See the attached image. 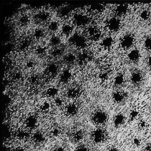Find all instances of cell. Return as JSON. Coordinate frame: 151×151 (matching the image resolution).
Returning a JSON list of instances; mask_svg holds the SVG:
<instances>
[{
	"instance_id": "1",
	"label": "cell",
	"mask_w": 151,
	"mask_h": 151,
	"mask_svg": "<svg viewBox=\"0 0 151 151\" xmlns=\"http://www.w3.org/2000/svg\"><path fill=\"white\" fill-rule=\"evenodd\" d=\"M71 21L76 27L86 28L90 25L91 15L87 11H77L72 14Z\"/></svg>"
},
{
	"instance_id": "2",
	"label": "cell",
	"mask_w": 151,
	"mask_h": 151,
	"mask_svg": "<svg viewBox=\"0 0 151 151\" xmlns=\"http://www.w3.org/2000/svg\"><path fill=\"white\" fill-rule=\"evenodd\" d=\"M88 41L85 34L80 32H74L68 38L71 45L80 50H84L87 47Z\"/></svg>"
},
{
	"instance_id": "3",
	"label": "cell",
	"mask_w": 151,
	"mask_h": 151,
	"mask_svg": "<svg viewBox=\"0 0 151 151\" xmlns=\"http://www.w3.org/2000/svg\"><path fill=\"white\" fill-rule=\"evenodd\" d=\"M85 35L88 40L93 42L100 41L101 39V30L97 25H89L86 28Z\"/></svg>"
},
{
	"instance_id": "4",
	"label": "cell",
	"mask_w": 151,
	"mask_h": 151,
	"mask_svg": "<svg viewBox=\"0 0 151 151\" xmlns=\"http://www.w3.org/2000/svg\"><path fill=\"white\" fill-rule=\"evenodd\" d=\"M91 119L92 122L98 126H101L106 124L109 119V115L106 111L103 110H97L91 114Z\"/></svg>"
},
{
	"instance_id": "5",
	"label": "cell",
	"mask_w": 151,
	"mask_h": 151,
	"mask_svg": "<svg viewBox=\"0 0 151 151\" xmlns=\"http://www.w3.org/2000/svg\"><path fill=\"white\" fill-rule=\"evenodd\" d=\"M33 19L38 24H45L46 25L51 19V14L47 9H38L34 14Z\"/></svg>"
},
{
	"instance_id": "6",
	"label": "cell",
	"mask_w": 151,
	"mask_h": 151,
	"mask_svg": "<svg viewBox=\"0 0 151 151\" xmlns=\"http://www.w3.org/2000/svg\"><path fill=\"white\" fill-rule=\"evenodd\" d=\"M106 27L110 32H116L120 29L121 21L117 17H111L106 21Z\"/></svg>"
},
{
	"instance_id": "7",
	"label": "cell",
	"mask_w": 151,
	"mask_h": 151,
	"mask_svg": "<svg viewBox=\"0 0 151 151\" xmlns=\"http://www.w3.org/2000/svg\"><path fill=\"white\" fill-rule=\"evenodd\" d=\"M76 27L71 21H66L61 24L60 29V35L61 37H68V38L74 33V28Z\"/></svg>"
},
{
	"instance_id": "8",
	"label": "cell",
	"mask_w": 151,
	"mask_h": 151,
	"mask_svg": "<svg viewBox=\"0 0 151 151\" xmlns=\"http://www.w3.org/2000/svg\"><path fill=\"white\" fill-rule=\"evenodd\" d=\"M24 124L27 130L34 129L38 124V118L35 114L30 113L24 119Z\"/></svg>"
},
{
	"instance_id": "9",
	"label": "cell",
	"mask_w": 151,
	"mask_h": 151,
	"mask_svg": "<svg viewBox=\"0 0 151 151\" xmlns=\"http://www.w3.org/2000/svg\"><path fill=\"white\" fill-rule=\"evenodd\" d=\"M91 138L94 143H101L106 138V133L104 129L98 127L92 131L91 133Z\"/></svg>"
},
{
	"instance_id": "10",
	"label": "cell",
	"mask_w": 151,
	"mask_h": 151,
	"mask_svg": "<svg viewBox=\"0 0 151 151\" xmlns=\"http://www.w3.org/2000/svg\"><path fill=\"white\" fill-rule=\"evenodd\" d=\"M79 106L74 101L67 103L63 109L64 113L68 117H74L79 112Z\"/></svg>"
},
{
	"instance_id": "11",
	"label": "cell",
	"mask_w": 151,
	"mask_h": 151,
	"mask_svg": "<svg viewBox=\"0 0 151 151\" xmlns=\"http://www.w3.org/2000/svg\"><path fill=\"white\" fill-rule=\"evenodd\" d=\"M114 44V40L111 35H106L102 38L99 43V47L101 50L108 51L111 50Z\"/></svg>"
},
{
	"instance_id": "12",
	"label": "cell",
	"mask_w": 151,
	"mask_h": 151,
	"mask_svg": "<svg viewBox=\"0 0 151 151\" xmlns=\"http://www.w3.org/2000/svg\"><path fill=\"white\" fill-rule=\"evenodd\" d=\"M106 10V6L103 4H93L88 6L87 12L90 15H100Z\"/></svg>"
},
{
	"instance_id": "13",
	"label": "cell",
	"mask_w": 151,
	"mask_h": 151,
	"mask_svg": "<svg viewBox=\"0 0 151 151\" xmlns=\"http://www.w3.org/2000/svg\"><path fill=\"white\" fill-rule=\"evenodd\" d=\"M61 24L57 19H51L50 21L45 25V29L47 32L52 34H57L56 32L60 31Z\"/></svg>"
},
{
	"instance_id": "14",
	"label": "cell",
	"mask_w": 151,
	"mask_h": 151,
	"mask_svg": "<svg viewBox=\"0 0 151 151\" xmlns=\"http://www.w3.org/2000/svg\"><path fill=\"white\" fill-rule=\"evenodd\" d=\"M73 73L69 68H65L61 71L58 76L59 81L62 84L68 83L73 78Z\"/></svg>"
},
{
	"instance_id": "15",
	"label": "cell",
	"mask_w": 151,
	"mask_h": 151,
	"mask_svg": "<svg viewBox=\"0 0 151 151\" xmlns=\"http://www.w3.org/2000/svg\"><path fill=\"white\" fill-rule=\"evenodd\" d=\"M134 37L130 34H127L122 37L120 40V46L123 50L130 48L134 44Z\"/></svg>"
},
{
	"instance_id": "16",
	"label": "cell",
	"mask_w": 151,
	"mask_h": 151,
	"mask_svg": "<svg viewBox=\"0 0 151 151\" xmlns=\"http://www.w3.org/2000/svg\"><path fill=\"white\" fill-rule=\"evenodd\" d=\"M81 94V90L77 86H71L65 91V96L71 100H74L78 98Z\"/></svg>"
},
{
	"instance_id": "17",
	"label": "cell",
	"mask_w": 151,
	"mask_h": 151,
	"mask_svg": "<svg viewBox=\"0 0 151 151\" xmlns=\"http://www.w3.org/2000/svg\"><path fill=\"white\" fill-rule=\"evenodd\" d=\"M53 106L52 101L48 99L44 100L41 101L38 106V110L42 114L49 113L52 109Z\"/></svg>"
},
{
	"instance_id": "18",
	"label": "cell",
	"mask_w": 151,
	"mask_h": 151,
	"mask_svg": "<svg viewBox=\"0 0 151 151\" xmlns=\"http://www.w3.org/2000/svg\"><path fill=\"white\" fill-rule=\"evenodd\" d=\"M59 70V66L57 63H51L48 64L46 67V75L50 78L54 77L56 76H58L60 73Z\"/></svg>"
},
{
	"instance_id": "19",
	"label": "cell",
	"mask_w": 151,
	"mask_h": 151,
	"mask_svg": "<svg viewBox=\"0 0 151 151\" xmlns=\"http://www.w3.org/2000/svg\"><path fill=\"white\" fill-rule=\"evenodd\" d=\"M47 32L46 29L42 28L41 26L37 27L32 31V38L36 41H41L45 38Z\"/></svg>"
},
{
	"instance_id": "20",
	"label": "cell",
	"mask_w": 151,
	"mask_h": 151,
	"mask_svg": "<svg viewBox=\"0 0 151 151\" xmlns=\"http://www.w3.org/2000/svg\"><path fill=\"white\" fill-rule=\"evenodd\" d=\"M60 90L57 86H55L54 85H51L48 86L45 91V94L46 97L50 100H53L59 95Z\"/></svg>"
},
{
	"instance_id": "21",
	"label": "cell",
	"mask_w": 151,
	"mask_h": 151,
	"mask_svg": "<svg viewBox=\"0 0 151 151\" xmlns=\"http://www.w3.org/2000/svg\"><path fill=\"white\" fill-rule=\"evenodd\" d=\"M48 43L51 48L60 47L62 43V37L60 34H52L48 39Z\"/></svg>"
},
{
	"instance_id": "22",
	"label": "cell",
	"mask_w": 151,
	"mask_h": 151,
	"mask_svg": "<svg viewBox=\"0 0 151 151\" xmlns=\"http://www.w3.org/2000/svg\"><path fill=\"white\" fill-rule=\"evenodd\" d=\"M113 10L115 16L119 18L127 14L129 11V6L127 4H119L114 7Z\"/></svg>"
},
{
	"instance_id": "23",
	"label": "cell",
	"mask_w": 151,
	"mask_h": 151,
	"mask_svg": "<svg viewBox=\"0 0 151 151\" xmlns=\"http://www.w3.org/2000/svg\"><path fill=\"white\" fill-rule=\"evenodd\" d=\"M31 139L33 143L37 145H40L44 143L45 140V137L42 132L36 131L32 134Z\"/></svg>"
},
{
	"instance_id": "24",
	"label": "cell",
	"mask_w": 151,
	"mask_h": 151,
	"mask_svg": "<svg viewBox=\"0 0 151 151\" xmlns=\"http://www.w3.org/2000/svg\"><path fill=\"white\" fill-rule=\"evenodd\" d=\"M63 62L68 65H71L77 61V55H75L73 52H69L65 54L63 56Z\"/></svg>"
},
{
	"instance_id": "25",
	"label": "cell",
	"mask_w": 151,
	"mask_h": 151,
	"mask_svg": "<svg viewBox=\"0 0 151 151\" xmlns=\"http://www.w3.org/2000/svg\"><path fill=\"white\" fill-rule=\"evenodd\" d=\"M51 101H52L53 107H55L57 109H61V108L64 109V106L67 103H65L64 99L60 96H57V97L52 100Z\"/></svg>"
},
{
	"instance_id": "26",
	"label": "cell",
	"mask_w": 151,
	"mask_h": 151,
	"mask_svg": "<svg viewBox=\"0 0 151 151\" xmlns=\"http://www.w3.org/2000/svg\"><path fill=\"white\" fill-rule=\"evenodd\" d=\"M125 122V117L122 113L116 114L113 120V123L115 127H119L122 126Z\"/></svg>"
},
{
	"instance_id": "27",
	"label": "cell",
	"mask_w": 151,
	"mask_h": 151,
	"mask_svg": "<svg viewBox=\"0 0 151 151\" xmlns=\"http://www.w3.org/2000/svg\"><path fill=\"white\" fill-rule=\"evenodd\" d=\"M113 101L117 104L122 103L125 98V94L121 91H116L113 92L111 96Z\"/></svg>"
},
{
	"instance_id": "28",
	"label": "cell",
	"mask_w": 151,
	"mask_h": 151,
	"mask_svg": "<svg viewBox=\"0 0 151 151\" xmlns=\"http://www.w3.org/2000/svg\"><path fill=\"white\" fill-rule=\"evenodd\" d=\"M110 78V74L108 70L101 71L98 74V79L102 83H106L109 81Z\"/></svg>"
},
{
	"instance_id": "29",
	"label": "cell",
	"mask_w": 151,
	"mask_h": 151,
	"mask_svg": "<svg viewBox=\"0 0 151 151\" xmlns=\"http://www.w3.org/2000/svg\"><path fill=\"white\" fill-rule=\"evenodd\" d=\"M18 24L21 27H27L31 22V17L29 15L27 14H22L19 16L18 18Z\"/></svg>"
},
{
	"instance_id": "30",
	"label": "cell",
	"mask_w": 151,
	"mask_h": 151,
	"mask_svg": "<svg viewBox=\"0 0 151 151\" xmlns=\"http://www.w3.org/2000/svg\"><path fill=\"white\" fill-rule=\"evenodd\" d=\"M84 135V132L82 130L77 129L72 132L71 134V138L74 142H78L83 139Z\"/></svg>"
},
{
	"instance_id": "31",
	"label": "cell",
	"mask_w": 151,
	"mask_h": 151,
	"mask_svg": "<svg viewBox=\"0 0 151 151\" xmlns=\"http://www.w3.org/2000/svg\"><path fill=\"white\" fill-rule=\"evenodd\" d=\"M50 54L52 58H54L63 57L64 55V49L61 47L52 48L50 51Z\"/></svg>"
},
{
	"instance_id": "32",
	"label": "cell",
	"mask_w": 151,
	"mask_h": 151,
	"mask_svg": "<svg viewBox=\"0 0 151 151\" xmlns=\"http://www.w3.org/2000/svg\"><path fill=\"white\" fill-rule=\"evenodd\" d=\"M34 51L37 56H43L47 52L48 48L44 44H39L35 47Z\"/></svg>"
},
{
	"instance_id": "33",
	"label": "cell",
	"mask_w": 151,
	"mask_h": 151,
	"mask_svg": "<svg viewBox=\"0 0 151 151\" xmlns=\"http://www.w3.org/2000/svg\"><path fill=\"white\" fill-rule=\"evenodd\" d=\"M140 57V51L137 49L132 50L127 55L128 59L132 62H136L139 60Z\"/></svg>"
},
{
	"instance_id": "34",
	"label": "cell",
	"mask_w": 151,
	"mask_h": 151,
	"mask_svg": "<svg viewBox=\"0 0 151 151\" xmlns=\"http://www.w3.org/2000/svg\"><path fill=\"white\" fill-rule=\"evenodd\" d=\"M142 74L139 71H134L132 73L130 76V80L132 83L134 84H138L142 81Z\"/></svg>"
},
{
	"instance_id": "35",
	"label": "cell",
	"mask_w": 151,
	"mask_h": 151,
	"mask_svg": "<svg viewBox=\"0 0 151 151\" xmlns=\"http://www.w3.org/2000/svg\"><path fill=\"white\" fill-rule=\"evenodd\" d=\"M124 82V77L121 73L117 74L113 78V84L114 86L119 87L123 84Z\"/></svg>"
},
{
	"instance_id": "36",
	"label": "cell",
	"mask_w": 151,
	"mask_h": 151,
	"mask_svg": "<svg viewBox=\"0 0 151 151\" xmlns=\"http://www.w3.org/2000/svg\"><path fill=\"white\" fill-rule=\"evenodd\" d=\"M16 136L17 137L21 140H24L27 139L29 133L27 131V129H19L18 130L17 133H16Z\"/></svg>"
},
{
	"instance_id": "37",
	"label": "cell",
	"mask_w": 151,
	"mask_h": 151,
	"mask_svg": "<svg viewBox=\"0 0 151 151\" xmlns=\"http://www.w3.org/2000/svg\"><path fill=\"white\" fill-rule=\"evenodd\" d=\"M30 47V41L29 40V39H24L22 40L20 43H19V47L21 50H26L27 49H28V48H29Z\"/></svg>"
},
{
	"instance_id": "38",
	"label": "cell",
	"mask_w": 151,
	"mask_h": 151,
	"mask_svg": "<svg viewBox=\"0 0 151 151\" xmlns=\"http://www.w3.org/2000/svg\"><path fill=\"white\" fill-rule=\"evenodd\" d=\"M39 77L38 76H37V75L34 74L32 76H31L29 78V81L30 82V83H31L32 85H36L38 81H39Z\"/></svg>"
},
{
	"instance_id": "39",
	"label": "cell",
	"mask_w": 151,
	"mask_h": 151,
	"mask_svg": "<svg viewBox=\"0 0 151 151\" xmlns=\"http://www.w3.org/2000/svg\"><path fill=\"white\" fill-rule=\"evenodd\" d=\"M150 16V12L147 10H143L140 14V17L143 20H147Z\"/></svg>"
},
{
	"instance_id": "40",
	"label": "cell",
	"mask_w": 151,
	"mask_h": 151,
	"mask_svg": "<svg viewBox=\"0 0 151 151\" xmlns=\"http://www.w3.org/2000/svg\"><path fill=\"white\" fill-rule=\"evenodd\" d=\"M35 61L32 60H29L25 63V67L29 70L32 69L35 67Z\"/></svg>"
},
{
	"instance_id": "41",
	"label": "cell",
	"mask_w": 151,
	"mask_h": 151,
	"mask_svg": "<svg viewBox=\"0 0 151 151\" xmlns=\"http://www.w3.org/2000/svg\"><path fill=\"white\" fill-rule=\"evenodd\" d=\"M75 151H90L88 147L84 145H80L77 146L75 149Z\"/></svg>"
},
{
	"instance_id": "42",
	"label": "cell",
	"mask_w": 151,
	"mask_h": 151,
	"mask_svg": "<svg viewBox=\"0 0 151 151\" xmlns=\"http://www.w3.org/2000/svg\"><path fill=\"white\" fill-rule=\"evenodd\" d=\"M139 115V112L138 111H137L136 110H133L130 112L129 114V117L130 119V120H133L134 119H135Z\"/></svg>"
},
{
	"instance_id": "43",
	"label": "cell",
	"mask_w": 151,
	"mask_h": 151,
	"mask_svg": "<svg viewBox=\"0 0 151 151\" xmlns=\"http://www.w3.org/2000/svg\"><path fill=\"white\" fill-rule=\"evenodd\" d=\"M144 45L146 49L151 50V38L150 37H147L145 40Z\"/></svg>"
},
{
	"instance_id": "44",
	"label": "cell",
	"mask_w": 151,
	"mask_h": 151,
	"mask_svg": "<svg viewBox=\"0 0 151 151\" xmlns=\"http://www.w3.org/2000/svg\"><path fill=\"white\" fill-rule=\"evenodd\" d=\"M60 133V130L57 127H54L51 130V134L53 136H58Z\"/></svg>"
},
{
	"instance_id": "45",
	"label": "cell",
	"mask_w": 151,
	"mask_h": 151,
	"mask_svg": "<svg viewBox=\"0 0 151 151\" xmlns=\"http://www.w3.org/2000/svg\"><path fill=\"white\" fill-rule=\"evenodd\" d=\"M133 144L135 146H136V147L139 146L140 145V144H141L140 139L139 137H134V138H133Z\"/></svg>"
},
{
	"instance_id": "46",
	"label": "cell",
	"mask_w": 151,
	"mask_h": 151,
	"mask_svg": "<svg viewBox=\"0 0 151 151\" xmlns=\"http://www.w3.org/2000/svg\"><path fill=\"white\" fill-rule=\"evenodd\" d=\"M146 126V123L145 121H144L143 120H140L138 123V127L140 129H143L145 128Z\"/></svg>"
},
{
	"instance_id": "47",
	"label": "cell",
	"mask_w": 151,
	"mask_h": 151,
	"mask_svg": "<svg viewBox=\"0 0 151 151\" xmlns=\"http://www.w3.org/2000/svg\"><path fill=\"white\" fill-rule=\"evenodd\" d=\"M51 151H65L62 146H55Z\"/></svg>"
},
{
	"instance_id": "48",
	"label": "cell",
	"mask_w": 151,
	"mask_h": 151,
	"mask_svg": "<svg viewBox=\"0 0 151 151\" xmlns=\"http://www.w3.org/2000/svg\"><path fill=\"white\" fill-rule=\"evenodd\" d=\"M145 151H151V143H148L145 146Z\"/></svg>"
},
{
	"instance_id": "49",
	"label": "cell",
	"mask_w": 151,
	"mask_h": 151,
	"mask_svg": "<svg viewBox=\"0 0 151 151\" xmlns=\"http://www.w3.org/2000/svg\"><path fill=\"white\" fill-rule=\"evenodd\" d=\"M108 151H119V150L115 147H112L110 148Z\"/></svg>"
},
{
	"instance_id": "50",
	"label": "cell",
	"mask_w": 151,
	"mask_h": 151,
	"mask_svg": "<svg viewBox=\"0 0 151 151\" xmlns=\"http://www.w3.org/2000/svg\"><path fill=\"white\" fill-rule=\"evenodd\" d=\"M147 63H148V65L151 67V55L149 57V58L148 59V61H147Z\"/></svg>"
},
{
	"instance_id": "51",
	"label": "cell",
	"mask_w": 151,
	"mask_h": 151,
	"mask_svg": "<svg viewBox=\"0 0 151 151\" xmlns=\"http://www.w3.org/2000/svg\"><path fill=\"white\" fill-rule=\"evenodd\" d=\"M16 151H24V150H22V149H18L17 150H16Z\"/></svg>"
}]
</instances>
